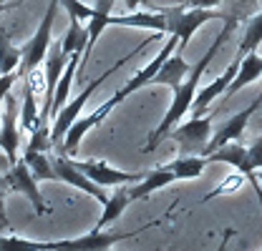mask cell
Returning <instances> with one entry per match:
<instances>
[{"label":"cell","instance_id":"8fae6325","mask_svg":"<svg viewBox=\"0 0 262 251\" xmlns=\"http://www.w3.org/2000/svg\"><path fill=\"white\" fill-rule=\"evenodd\" d=\"M189 68H192V65L184 61V53L174 51V53H171V56L159 65V70L154 73L151 83H154V86H169V88L174 91V88H179V86H182V81L187 78Z\"/></svg>","mask_w":262,"mask_h":251},{"label":"cell","instance_id":"d4e9b609","mask_svg":"<svg viewBox=\"0 0 262 251\" xmlns=\"http://www.w3.org/2000/svg\"><path fill=\"white\" fill-rule=\"evenodd\" d=\"M53 146V138H51V128H48V123H40L35 126L31 131V143H28V148L31 151H48Z\"/></svg>","mask_w":262,"mask_h":251},{"label":"cell","instance_id":"2e32d148","mask_svg":"<svg viewBox=\"0 0 262 251\" xmlns=\"http://www.w3.org/2000/svg\"><path fill=\"white\" fill-rule=\"evenodd\" d=\"M78 65H81V53H73V56L68 58V63H66L61 78H58V86H56V93H53V106H51V118L68 103V93H71L73 78H76V73H78Z\"/></svg>","mask_w":262,"mask_h":251},{"label":"cell","instance_id":"6da1fadb","mask_svg":"<svg viewBox=\"0 0 262 251\" xmlns=\"http://www.w3.org/2000/svg\"><path fill=\"white\" fill-rule=\"evenodd\" d=\"M234 31V18H229L225 15V28L220 31V35L214 38V43L207 48V53L199 58V61L189 68V73H187V78L182 81V86L179 88H174V98H171V106H169V111L164 113L162 123L157 126V131L149 136V141H146V146L141 148L144 154H149V151H154L159 143H162L164 138L169 136V131L174 128V126L179 123L184 116H187V111L192 108V103H194V95L199 91V81H202V76H204V70H207V65L214 61V56L220 53V48L225 45V40L229 38V33Z\"/></svg>","mask_w":262,"mask_h":251},{"label":"cell","instance_id":"30bf717a","mask_svg":"<svg viewBox=\"0 0 262 251\" xmlns=\"http://www.w3.org/2000/svg\"><path fill=\"white\" fill-rule=\"evenodd\" d=\"M8 106L3 111V118H0V151L8 156L10 163L18 161V146H20V138H18V123H20V111L15 106V101L10 98V93L5 95Z\"/></svg>","mask_w":262,"mask_h":251},{"label":"cell","instance_id":"d6a6232c","mask_svg":"<svg viewBox=\"0 0 262 251\" xmlns=\"http://www.w3.org/2000/svg\"><path fill=\"white\" fill-rule=\"evenodd\" d=\"M0 103H3V101H0ZM0 118H3V111H0Z\"/></svg>","mask_w":262,"mask_h":251},{"label":"cell","instance_id":"4316f807","mask_svg":"<svg viewBox=\"0 0 262 251\" xmlns=\"http://www.w3.org/2000/svg\"><path fill=\"white\" fill-rule=\"evenodd\" d=\"M247 156H250V166L257 171L262 168V136L252 141V146H247Z\"/></svg>","mask_w":262,"mask_h":251},{"label":"cell","instance_id":"5bb4252c","mask_svg":"<svg viewBox=\"0 0 262 251\" xmlns=\"http://www.w3.org/2000/svg\"><path fill=\"white\" fill-rule=\"evenodd\" d=\"M111 26H126V28H144V31L166 33V15L164 10L151 13H129V15H111Z\"/></svg>","mask_w":262,"mask_h":251},{"label":"cell","instance_id":"484cf974","mask_svg":"<svg viewBox=\"0 0 262 251\" xmlns=\"http://www.w3.org/2000/svg\"><path fill=\"white\" fill-rule=\"evenodd\" d=\"M61 5H63L66 10H68V15L71 18H76V20H89L91 15H94V8L91 5H86V3H81V0H58Z\"/></svg>","mask_w":262,"mask_h":251},{"label":"cell","instance_id":"d6986e66","mask_svg":"<svg viewBox=\"0 0 262 251\" xmlns=\"http://www.w3.org/2000/svg\"><path fill=\"white\" fill-rule=\"evenodd\" d=\"M23 161L28 163V168H31V173L38 179V181H58L56 179V168H53V161L46 156L43 151H31V148H26V154H23Z\"/></svg>","mask_w":262,"mask_h":251},{"label":"cell","instance_id":"5b68a950","mask_svg":"<svg viewBox=\"0 0 262 251\" xmlns=\"http://www.w3.org/2000/svg\"><path fill=\"white\" fill-rule=\"evenodd\" d=\"M0 184H3L5 191L23 193L33 204V211H35L38 216L48 214V206H46L43 193H40V188H38V179L31 173V168H28V163H26L23 158H18L5 173H0Z\"/></svg>","mask_w":262,"mask_h":251},{"label":"cell","instance_id":"603a6c76","mask_svg":"<svg viewBox=\"0 0 262 251\" xmlns=\"http://www.w3.org/2000/svg\"><path fill=\"white\" fill-rule=\"evenodd\" d=\"M0 251H48V241H31L23 236H0Z\"/></svg>","mask_w":262,"mask_h":251},{"label":"cell","instance_id":"7402d4cb","mask_svg":"<svg viewBox=\"0 0 262 251\" xmlns=\"http://www.w3.org/2000/svg\"><path fill=\"white\" fill-rule=\"evenodd\" d=\"M260 43H262V13H257V15L247 23V31H245V38H242V43H239V48H237V58H234V61L239 63L242 56L255 53V51L260 48Z\"/></svg>","mask_w":262,"mask_h":251},{"label":"cell","instance_id":"4dcf8cb0","mask_svg":"<svg viewBox=\"0 0 262 251\" xmlns=\"http://www.w3.org/2000/svg\"><path fill=\"white\" fill-rule=\"evenodd\" d=\"M234 236V231L232 229H225V234H222V241H220V246H217V251H227V244H229V239Z\"/></svg>","mask_w":262,"mask_h":251},{"label":"cell","instance_id":"7a4b0ae2","mask_svg":"<svg viewBox=\"0 0 262 251\" xmlns=\"http://www.w3.org/2000/svg\"><path fill=\"white\" fill-rule=\"evenodd\" d=\"M162 10H164V15H166V33L179 38V43H177V51L179 53L187 51L192 35L204 23H209L214 18L225 20V15L222 13H214V8H184V5H179V8H162Z\"/></svg>","mask_w":262,"mask_h":251},{"label":"cell","instance_id":"e0dca14e","mask_svg":"<svg viewBox=\"0 0 262 251\" xmlns=\"http://www.w3.org/2000/svg\"><path fill=\"white\" fill-rule=\"evenodd\" d=\"M129 204H131L129 186H116V191L103 201V211H101V216H98V221H96V226H94V229H106L108 223H114V221L126 211V206H129Z\"/></svg>","mask_w":262,"mask_h":251},{"label":"cell","instance_id":"44dd1931","mask_svg":"<svg viewBox=\"0 0 262 251\" xmlns=\"http://www.w3.org/2000/svg\"><path fill=\"white\" fill-rule=\"evenodd\" d=\"M18 68H20V48L10 43L5 28H0V76L15 73Z\"/></svg>","mask_w":262,"mask_h":251},{"label":"cell","instance_id":"7c38bea8","mask_svg":"<svg viewBox=\"0 0 262 251\" xmlns=\"http://www.w3.org/2000/svg\"><path fill=\"white\" fill-rule=\"evenodd\" d=\"M237 65H239V63L232 61L227 68H225V73H222L220 78H214L209 86H204L202 91H196L194 103H192V116H202L217 95H222L225 91H227V86L232 83V78H234V73H237Z\"/></svg>","mask_w":262,"mask_h":251},{"label":"cell","instance_id":"9c48e42d","mask_svg":"<svg viewBox=\"0 0 262 251\" xmlns=\"http://www.w3.org/2000/svg\"><path fill=\"white\" fill-rule=\"evenodd\" d=\"M262 106V93L247 106V108H242L237 116H232L227 123L220 126V131L207 141V146H204V151H202V156H207V154H212V151H217L220 146H225V143H229V141H237L242 133H245V128H247V123H250V118L260 111Z\"/></svg>","mask_w":262,"mask_h":251},{"label":"cell","instance_id":"ac0fdd59","mask_svg":"<svg viewBox=\"0 0 262 251\" xmlns=\"http://www.w3.org/2000/svg\"><path fill=\"white\" fill-rule=\"evenodd\" d=\"M86 43H89V31H86V26H83L81 20L71 18V26H68V31H66L63 38H61V48H63V53L66 56L81 53V58H83V53H86Z\"/></svg>","mask_w":262,"mask_h":251},{"label":"cell","instance_id":"1f68e13d","mask_svg":"<svg viewBox=\"0 0 262 251\" xmlns=\"http://www.w3.org/2000/svg\"><path fill=\"white\" fill-rule=\"evenodd\" d=\"M257 181L262 184V168H257Z\"/></svg>","mask_w":262,"mask_h":251},{"label":"cell","instance_id":"ba28073f","mask_svg":"<svg viewBox=\"0 0 262 251\" xmlns=\"http://www.w3.org/2000/svg\"><path fill=\"white\" fill-rule=\"evenodd\" d=\"M76 166L94 181L98 186L103 188H116V186H134L136 181H141L144 179V173H131V171H119V168H114V166H108L106 161H76Z\"/></svg>","mask_w":262,"mask_h":251},{"label":"cell","instance_id":"cb8c5ba5","mask_svg":"<svg viewBox=\"0 0 262 251\" xmlns=\"http://www.w3.org/2000/svg\"><path fill=\"white\" fill-rule=\"evenodd\" d=\"M242 184H245V173L234 171V173H229L227 179H225L217 188H212V191L204 196V201H212V198H217V196H227V193H237V191L242 188Z\"/></svg>","mask_w":262,"mask_h":251},{"label":"cell","instance_id":"f1b7e54d","mask_svg":"<svg viewBox=\"0 0 262 251\" xmlns=\"http://www.w3.org/2000/svg\"><path fill=\"white\" fill-rule=\"evenodd\" d=\"M225 0H182L184 8H217L222 5Z\"/></svg>","mask_w":262,"mask_h":251},{"label":"cell","instance_id":"83f0119b","mask_svg":"<svg viewBox=\"0 0 262 251\" xmlns=\"http://www.w3.org/2000/svg\"><path fill=\"white\" fill-rule=\"evenodd\" d=\"M20 78V73L15 70V73H5V76H0V101H5V95L10 93V88H13V83Z\"/></svg>","mask_w":262,"mask_h":251},{"label":"cell","instance_id":"8992f818","mask_svg":"<svg viewBox=\"0 0 262 251\" xmlns=\"http://www.w3.org/2000/svg\"><path fill=\"white\" fill-rule=\"evenodd\" d=\"M209 133H212V116H192V121L182 126H174L169 131V138H174L184 156H202L207 141H209Z\"/></svg>","mask_w":262,"mask_h":251},{"label":"cell","instance_id":"9a60e30c","mask_svg":"<svg viewBox=\"0 0 262 251\" xmlns=\"http://www.w3.org/2000/svg\"><path fill=\"white\" fill-rule=\"evenodd\" d=\"M174 181H177V179H174L171 168H169V166H159V168L144 173V179L136 181V184L129 188V196H131V201H139V198H146L149 193L169 186V184H174Z\"/></svg>","mask_w":262,"mask_h":251},{"label":"cell","instance_id":"277c9868","mask_svg":"<svg viewBox=\"0 0 262 251\" xmlns=\"http://www.w3.org/2000/svg\"><path fill=\"white\" fill-rule=\"evenodd\" d=\"M58 8H61L58 0H51V3H48L46 15H43V20H40V26H38L35 35H33L31 40L20 48V68H18L20 76H28L31 70H35V68L43 63L46 53H48V48H51V33H53V23H56Z\"/></svg>","mask_w":262,"mask_h":251},{"label":"cell","instance_id":"ffe728a7","mask_svg":"<svg viewBox=\"0 0 262 251\" xmlns=\"http://www.w3.org/2000/svg\"><path fill=\"white\" fill-rule=\"evenodd\" d=\"M174 173L177 181H184V179H196L204 173V166H207V158L204 156H182L171 163H166Z\"/></svg>","mask_w":262,"mask_h":251},{"label":"cell","instance_id":"3957f363","mask_svg":"<svg viewBox=\"0 0 262 251\" xmlns=\"http://www.w3.org/2000/svg\"><path fill=\"white\" fill-rule=\"evenodd\" d=\"M162 221L164 219H157V221H151V223H144V226L136 229V231H124V234H119V231H106V229H91L89 234L76 236V239L48 241V251H111L114 244H119V241H124V239H134V236H139L141 231H146V229H151V226H157V223H162Z\"/></svg>","mask_w":262,"mask_h":251},{"label":"cell","instance_id":"4fadbf2b","mask_svg":"<svg viewBox=\"0 0 262 251\" xmlns=\"http://www.w3.org/2000/svg\"><path fill=\"white\" fill-rule=\"evenodd\" d=\"M260 78H262V56H257V51H255V53H247V56L239 58L237 73H234L232 83L227 86L225 95L239 93L245 86H250V83H255V81H260Z\"/></svg>","mask_w":262,"mask_h":251},{"label":"cell","instance_id":"f546056e","mask_svg":"<svg viewBox=\"0 0 262 251\" xmlns=\"http://www.w3.org/2000/svg\"><path fill=\"white\" fill-rule=\"evenodd\" d=\"M0 226H8V211H5V188L0 184Z\"/></svg>","mask_w":262,"mask_h":251},{"label":"cell","instance_id":"52a82bcc","mask_svg":"<svg viewBox=\"0 0 262 251\" xmlns=\"http://www.w3.org/2000/svg\"><path fill=\"white\" fill-rule=\"evenodd\" d=\"M53 161V168H56V179L58 181H63V184H68V186L78 188V191H83V193H89L91 198H96V201H106L108 196H106V188L98 186V184H94L78 166H76V161L71 156H66V154H58V156L51 158Z\"/></svg>","mask_w":262,"mask_h":251}]
</instances>
